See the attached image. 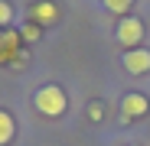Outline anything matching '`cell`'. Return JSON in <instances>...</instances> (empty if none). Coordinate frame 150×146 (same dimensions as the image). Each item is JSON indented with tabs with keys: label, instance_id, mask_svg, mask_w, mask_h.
<instances>
[{
	"label": "cell",
	"instance_id": "1",
	"mask_svg": "<svg viewBox=\"0 0 150 146\" xmlns=\"http://www.w3.org/2000/svg\"><path fill=\"white\" fill-rule=\"evenodd\" d=\"M33 101H36V110H39V114H46V117H59V114L65 110V104H69V101H65V91H62V88H56V85L39 88Z\"/></svg>",
	"mask_w": 150,
	"mask_h": 146
},
{
	"label": "cell",
	"instance_id": "2",
	"mask_svg": "<svg viewBox=\"0 0 150 146\" xmlns=\"http://www.w3.org/2000/svg\"><path fill=\"white\" fill-rule=\"evenodd\" d=\"M147 110H150V104H147V97H144V94H137V91L124 94V101H121V114H124V120H134V117H144Z\"/></svg>",
	"mask_w": 150,
	"mask_h": 146
},
{
	"label": "cell",
	"instance_id": "3",
	"mask_svg": "<svg viewBox=\"0 0 150 146\" xmlns=\"http://www.w3.org/2000/svg\"><path fill=\"white\" fill-rule=\"evenodd\" d=\"M117 39H121L124 45H137V42L144 39V23L134 20V16L121 20V26H117Z\"/></svg>",
	"mask_w": 150,
	"mask_h": 146
},
{
	"label": "cell",
	"instance_id": "4",
	"mask_svg": "<svg viewBox=\"0 0 150 146\" xmlns=\"http://www.w3.org/2000/svg\"><path fill=\"white\" fill-rule=\"evenodd\" d=\"M124 68H127L131 75H147L150 71V52L147 49H131V52H124Z\"/></svg>",
	"mask_w": 150,
	"mask_h": 146
},
{
	"label": "cell",
	"instance_id": "5",
	"mask_svg": "<svg viewBox=\"0 0 150 146\" xmlns=\"http://www.w3.org/2000/svg\"><path fill=\"white\" fill-rule=\"evenodd\" d=\"M56 16H59V10H56V3H49V0H39L33 7V20H39V23H52Z\"/></svg>",
	"mask_w": 150,
	"mask_h": 146
},
{
	"label": "cell",
	"instance_id": "6",
	"mask_svg": "<svg viewBox=\"0 0 150 146\" xmlns=\"http://www.w3.org/2000/svg\"><path fill=\"white\" fill-rule=\"evenodd\" d=\"M13 117L7 114V110H0V146H4V143H10L13 140Z\"/></svg>",
	"mask_w": 150,
	"mask_h": 146
},
{
	"label": "cell",
	"instance_id": "7",
	"mask_svg": "<svg viewBox=\"0 0 150 146\" xmlns=\"http://www.w3.org/2000/svg\"><path fill=\"white\" fill-rule=\"evenodd\" d=\"M131 3H134V0H105V7H108L111 13H127Z\"/></svg>",
	"mask_w": 150,
	"mask_h": 146
},
{
	"label": "cell",
	"instance_id": "8",
	"mask_svg": "<svg viewBox=\"0 0 150 146\" xmlns=\"http://www.w3.org/2000/svg\"><path fill=\"white\" fill-rule=\"evenodd\" d=\"M10 20H13V7L7 0H0V26H10Z\"/></svg>",
	"mask_w": 150,
	"mask_h": 146
},
{
	"label": "cell",
	"instance_id": "9",
	"mask_svg": "<svg viewBox=\"0 0 150 146\" xmlns=\"http://www.w3.org/2000/svg\"><path fill=\"white\" fill-rule=\"evenodd\" d=\"M13 42H16V39H13V36H0V62H4V45H7V49H10V45H13Z\"/></svg>",
	"mask_w": 150,
	"mask_h": 146
},
{
	"label": "cell",
	"instance_id": "10",
	"mask_svg": "<svg viewBox=\"0 0 150 146\" xmlns=\"http://www.w3.org/2000/svg\"><path fill=\"white\" fill-rule=\"evenodd\" d=\"M23 36H26V39H36V36H39V29H36V26H33V23H30V26H26V29H23Z\"/></svg>",
	"mask_w": 150,
	"mask_h": 146
}]
</instances>
